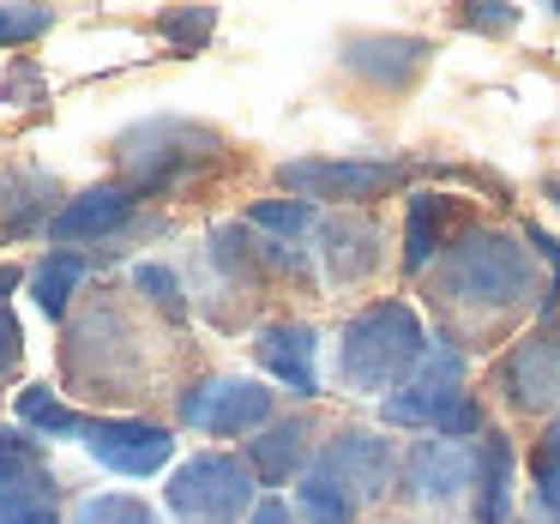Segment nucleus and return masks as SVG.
I'll list each match as a JSON object with an SVG mask.
<instances>
[{"label": "nucleus", "instance_id": "nucleus-1", "mask_svg": "<svg viewBox=\"0 0 560 524\" xmlns=\"http://www.w3.org/2000/svg\"><path fill=\"white\" fill-rule=\"evenodd\" d=\"M530 254L500 230H464L458 242L440 254V302H452L458 314L494 319L506 307L530 302Z\"/></svg>", "mask_w": 560, "mask_h": 524}, {"label": "nucleus", "instance_id": "nucleus-2", "mask_svg": "<svg viewBox=\"0 0 560 524\" xmlns=\"http://www.w3.org/2000/svg\"><path fill=\"white\" fill-rule=\"evenodd\" d=\"M428 356V331L416 319L410 302H374L343 326L338 338V374L350 392H398L404 380L422 368Z\"/></svg>", "mask_w": 560, "mask_h": 524}, {"label": "nucleus", "instance_id": "nucleus-3", "mask_svg": "<svg viewBox=\"0 0 560 524\" xmlns=\"http://www.w3.org/2000/svg\"><path fill=\"white\" fill-rule=\"evenodd\" d=\"M218 151H223V139L194 121H145L121 139V163L133 175V187H145V194L182 187L199 163H218Z\"/></svg>", "mask_w": 560, "mask_h": 524}, {"label": "nucleus", "instance_id": "nucleus-4", "mask_svg": "<svg viewBox=\"0 0 560 524\" xmlns=\"http://www.w3.org/2000/svg\"><path fill=\"white\" fill-rule=\"evenodd\" d=\"M170 512L182 524H242L254 512V470L223 452H199L170 476Z\"/></svg>", "mask_w": 560, "mask_h": 524}, {"label": "nucleus", "instance_id": "nucleus-5", "mask_svg": "<svg viewBox=\"0 0 560 524\" xmlns=\"http://www.w3.org/2000/svg\"><path fill=\"white\" fill-rule=\"evenodd\" d=\"M458 398H464V350L446 338V331H434L422 368H416L398 392L380 398V422L386 428H440Z\"/></svg>", "mask_w": 560, "mask_h": 524}, {"label": "nucleus", "instance_id": "nucleus-6", "mask_svg": "<svg viewBox=\"0 0 560 524\" xmlns=\"http://www.w3.org/2000/svg\"><path fill=\"white\" fill-rule=\"evenodd\" d=\"M278 182L295 199H380L386 187L404 182V163H374V158H295L278 170Z\"/></svg>", "mask_w": 560, "mask_h": 524}, {"label": "nucleus", "instance_id": "nucleus-7", "mask_svg": "<svg viewBox=\"0 0 560 524\" xmlns=\"http://www.w3.org/2000/svg\"><path fill=\"white\" fill-rule=\"evenodd\" d=\"M182 422L199 434H254V428H271V392L235 374L199 380L182 392Z\"/></svg>", "mask_w": 560, "mask_h": 524}, {"label": "nucleus", "instance_id": "nucleus-8", "mask_svg": "<svg viewBox=\"0 0 560 524\" xmlns=\"http://www.w3.org/2000/svg\"><path fill=\"white\" fill-rule=\"evenodd\" d=\"M500 386H506V398L518 404V410L530 416H560V326H530L518 343L506 350V362H500Z\"/></svg>", "mask_w": 560, "mask_h": 524}, {"label": "nucleus", "instance_id": "nucleus-9", "mask_svg": "<svg viewBox=\"0 0 560 524\" xmlns=\"http://www.w3.org/2000/svg\"><path fill=\"white\" fill-rule=\"evenodd\" d=\"M314 470L331 476L338 488H350L355 506H362V500H380L392 482H398L404 464H398V452H392V440L368 434V428H343L338 440H326V446H319Z\"/></svg>", "mask_w": 560, "mask_h": 524}, {"label": "nucleus", "instance_id": "nucleus-10", "mask_svg": "<svg viewBox=\"0 0 560 524\" xmlns=\"http://www.w3.org/2000/svg\"><path fill=\"white\" fill-rule=\"evenodd\" d=\"M85 452L115 476H151L170 464L175 440L170 428L139 422V416H109V422H85Z\"/></svg>", "mask_w": 560, "mask_h": 524}, {"label": "nucleus", "instance_id": "nucleus-11", "mask_svg": "<svg viewBox=\"0 0 560 524\" xmlns=\"http://www.w3.org/2000/svg\"><path fill=\"white\" fill-rule=\"evenodd\" d=\"M49 470H43V446L25 440L19 428H0V524H19L31 512H49Z\"/></svg>", "mask_w": 560, "mask_h": 524}, {"label": "nucleus", "instance_id": "nucleus-12", "mask_svg": "<svg viewBox=\"0 0 560 524\" xmlns=\"http://www.w3.org/2000/svg\"><path fill=\"white\" fill-rule=\"evenodd\" d=\"M476 482V452L464 446V440H416L410 452H404V494L416 500H452L464 494V488Z\"/></svg>", "mask_w": 560, "mask_h": 524}, {"label": "nucleus", "instance_id": "nucleus-13", "mask_svg": "<svg viewBox=\"0 0 560 524\" xmlns=\"http://www.w3.org/2000/svg\"><path fill=\"white\" fill-rule=\"evenodd\" d=\"M254 356H259V368H266L278 386L295 392V398H319V368H314L319 338H314V326H302V319L266 326V331H259V343H254Z\"/></svg>", "mask_w": 560, "mask_h": 524}, {"label": "nucleus", "instance_id": "nucleus-14", "mask_svg": "<svg viewBox=\"0 0 560 524\" xmlns=\"http://www.w3.org/2000/svg\"><path fill=\"white\" fill-rule=\"evenodd\" d=\"M343 67L355 79H368L374 91H404L428 67L422 37H350L343 43Z\"/></svg>", "mask_w": 560, "mask_h": 524}, {"label": "nucleus", "instance_id": "nucleus-15", "mask_svg": "<svg viewBox=\"0 0 560 524\" xmlns=\"http://www.w3.org/2000/svg\"><path fill=\"white\" fill-rule=\"evenodd\" d=\"M319 254H326L331 283H362L380 266V230L355 211H338V218L319 223Z\"/></svg>", "mask_w": 560, "mask_h": 524}, {"label": "nucleus", "instance_id": "nucleus-16", "mask_svg": "<svg viewBox=\"0 0 560 524\" xmlns=\"http://www.w3.org/2000/svg\"><path fill=\"white\" fill-rule=\"evenodd\" d=\"M133 218V194L127 187H91V194L67 199L49 218V242H97V235H115Z\"/></svg>", "mask_w": 560, "mask_h": 524}, {"label": "nucleus", "instance_id": "nucleus-17", "mask_svg": "<svg viewBox=\"0 0 560 524\" xmlns=\"http://www.w3.org/2000/svg\"><path fill=\"white\" fill-rule=\"evenodd\" d=\"M452 211H458V199L446 194H410V211H404V271H428L446 254Z\"/></svg>", "mask_w": 560, "mask_h": 524}, {"label": "nucleus", "instance_id": "nucleus-18", "mask_svg": "<svg viewBox=\"0 0 560 524\" xmlns=\"http://www.w3.org/2000/svg\"><path fill=\"white\" fill-rule=\"evenodd\" d=\"M512 519V440L488 428L476 446V524H506Z\"/></svg>", "mask_w": 560, "mask_h": 524}, {"label": "nucleus", "instance_id": "nucleus-19", "mask_svg": "<svg viewBox=\"0 0 560 524\" xmlns=\"http://www.w3.org/2000/svg\"><path fill=\"white\" fill-rule=\"evenodd\" d=\"M307 464V422L295 416V422H271L259 428L254 440H247V470L259 476V482H290L295 470Z\"/></svg>", "mask_w": 560, "mask_h": 524}, {"label": "nucleus", "instance_id": "nucleus-20", "mask_svg": "<svg viewBox=\"0 0 560 524\" xmlns=\"http://www.w3.org/2000/svg\"><path fill=\"white\" fill-rule=\"evenodd\" d=\"M79 283H85V259H79V254H49L37 271H31V295H37V307L49 319L67 314V302H73Z\"/></svg>", "mask_w": 560, "mask_h": 524}, {"label": "nucleus", "instance_id": "nucleus-21", "mask_svg": "<svg viewBox=\"0 0 560 524\" xmlns=\"http://www.w3.org/2000/svg\"><path fill=\"white\" fill-rule=\"evenodd\" d=\"M295 512H302L307 524H355V494L338 488L331 476L307 470L302 482H295Z\"/></svg>", "mask_w": 560, "mask_h": 524}, {"label": "nucleus", "instance_id": "nucleus-22", "mask_svg": "<svg viewBox=\"0 0 560 524\" xmlns=\"http://www.w3.org/2000/svg\"><path fill=\"white\" fill-rule=\"evenodd\" d=\"M19 416H25L37 434H85L79 410H67V404L55 398L49 386H25V392H19Z\"/></svg>", "mask_w": 560, "mask_h": 524}, {"label": "nucleus", "instance_id": "nucleus-23", "mask_svg": "<svg viewBox=\"0 0 560 524\" xmlns=\"http://www.w3.org/2000/svg\"><path fill=\"white\" fill-rule=\"evenodd\" d=\"M247 218H254L259 230H271L278 242H295V235L314 230V206H307V199H259Z\"/></svg>", "mask_w": 560, "mask_h": 524}, {"label": "nucleus", "instance_id": "nucleus-24", "mask_svg": "<svg viewBox=\"0 0 560 524\" xmlns=\"http://www.w3.org/2000/svg\"><path fill=\"white\" fill-rule=\"evenodd\" d=\"M55 25L49 7H31V0H0V49H19V43H37Z\"/></svg>", "mask_w": 560, "mask_h": 524}, {"label": "nucleus", "instance_id": "nucleus-25", "mask_svg": "<svg viewBox=\"0 0 560 524\" xmlns=\"http://www.w3.org/2000/svg\"><path fill=\"white\" fill-rule=\"evenodd\" d=\"M73 524H158V512L133 494H97V500H79Z\"/></svg>", "mask_w": 560, "mask_h": 524}, {"label": "nucleus", "instance_id": "nucleus-26", "mask_svg": "<svg viewBox=\"0 0 560 524\" xmlns=\"http://www.w3.org/2000/svg\"><path fill=\"white\" fill-rule=\"evenodd\" d=\"M524 242H530L536 254H542L548 266H555V283L542 290V314L555 319V307H560V235H548V230H524Z\"/></svg>", "mask_w": 560, "mask_h": 524}, {"label": "nucleus", "instance_id": "nucleus-27", "mask_svg": "<svg viewBox=\"0 0 560 524\" xmlns=\"http://www.w3.org/2000/svg\"><path fill=\"white\" fill-rule=\"evenodd\" d=\"M524 524H560V476H536Z\"/></svg>", "mask_w": 560, "mask_h": 524}, {"label": "nucleus", "instance_id": "nucleus-28", "mask_svg": "<svg viewBox=\"0 0 560 524\" xmlns=\"http://www.w3.org/2000/svg\"><path fill=\"white\" fill-rule=\"evenodd\" d=\"M133 283H139V290L151 295V302H163V307H170V314H175V307H182V283H175V278H170V271H163V266H139V271H133Z\"/></svg>", "mask_w": 560, "mask_h": 524}, {"label": "nucleus", "instance_id": "nucleus-29", "mask_svg": "<svg viewBox=\"0 0 560 524\" xmlns=\"http://www.w3.org/2000/svg\"><path fill=\"white\" fill-rule=\"evenodd\" d=\"M19 356H25V338H19V319L0 307V374H13Z\"/></svg>", "mask_w": 560, "mask_h": 524}, {"label": "nucleus", "instance_id": "nucleus-30", "mask_svg": "<svg viewBox=\"0 0 560 524\" xmlns=\"http://www.w3.org/2000/svg\"><path fill=\"white\" fill-rule=\"evenodd\" d=\"M464 19H470L476 31H512L518 25V7H470Z\"/></svg>", "mask_w": 560, "mask_h": 524}, {"label": "nucleus", "instance_id": "nucleus-31", "mask_svg": "<svg viewBox=\"0 0 560 524\" xmlns=\"http://www.w3.org/2000/svg\"><path fill=\"white\" fill-rule=\"evenodd\" d=\"M536 476H560V416H555V428L542 434V446H536V464H530Z\"/></svg>", "mask_w": 560, "mask_h": 524}, {"label": "nucleus", "instance_id": "nucleus-32", "mask_svg": "<svg viewBox=\"0 0 560 524\" xmlns=\"http://www.w3.org/2000/svg\"><path fill=\"white\" fill-rule=\"evenodd\" d=\"M247 524H295V519H290V506H283V500H259V506L247 512Z\"/></svg>", "mask_w": 560, "mask_h": 524}, {"label": "nucleus", "instance_id": "nucleus-33", "mask_svg": "<svg viewBox=\"0 0 560 524\" xmlns=\"http://www.w3.org/2000/svg\"><path fill=\"white\" fill-rule=\"evenodd\" d=\"M163 25H170L175 31V37H206V31H211V13H194V19H163Z\"/></svg>", "mask_w": 560, "mask_h": 524}, {"label": "nucleus", "instance_id": "nucleus-34", "mask_svg": "<svg viewBox=\"0 0 560 524\" xmlns=\"http://www.w3.org/2000/svg\"><path fill=\"white\" fill-rule=\"evenodd\" d=\"M13 290H19V266H7V259H0V302H7Z\"/></svg>", "mask_w": 560, "mask_h": 524}, {"label": "nucleus", "instance_id": "nucleus-35", "mask_svg": "<svg viewBox=\"0 0 560 524\" xmlns=\"http://www.w3.org/2000/svg\"><path fill=\"white\" fill-rule=\"evenodd\" d=\"M19 524H55V519H49V512H31V519H19Z\"/></svg>", "mask_w": 560, "mask_h": 524}, {"label": "nucleus", "instance_id": "nucleus-36", "mask_svg": "<svg viewBox=\"0 0 560 524\" xmlns=\"http://www.w3.org/2000/svg\"><path fill=\"white\" fill-rule=\"evenodd\" d=\"M548 199H555V206H560V187H548Z\"/></svg>", "mask_w": 560, "mask_h": 524}]
</instances>
